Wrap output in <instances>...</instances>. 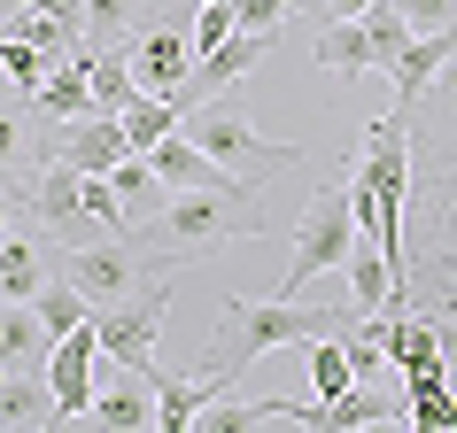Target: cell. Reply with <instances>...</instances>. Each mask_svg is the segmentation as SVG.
I'll use <instances>...</instances> for the list:
<instances>
[{"label": "cell", "mask_w": 457, "mask_h": 433, "mask_svg": "<svg viewBox=\"0 0 457 433\" xmlns=\"http://www.w3.org/2000/svg\"><path fill=\"white\" fill-rule=\"evenodd\" d=\"M395 294L442 333V372L457 387V54L411 109V209Z\"/></svg>", "instance_id": "cell-1"}, {"label": "cell", "mask_w": 457, "mask_h": 433, "mask_svg": "<svg viewBox=\"0 0 457 433\" xmlns=\"http://www.w3.org/2000/svg\"><path fill=\"white\" fill-rule=\"evenodd\" d=\"M341 325H357V302H341V310H311V302H287V294H271V302H248V294H225V310H217V333L202 348V380L225 395V387L241 380L256 356L271 348H311V340L341 333Z\"/></svg>", "instance_id": "cell-2"}, {"label": "cell", "mask_w": 457, "mask_h": 433, "mask_svg": "<svg viewBox=\"0 0 457 433\" xmlns=\"http://www.w3.org/2000/svg\"><path fill=\"white\" fill-rule=\"evenodd\" d=\"M256 193L264 186H248V178L241 186H187V193H170L147 225H132V248L155 271H170V264H202L225 241H256V233H271V216H264Z\"/></svg>", "instance_id": "cell-3"}, {"label": "cell", "mask_w": 457, "mask_h": 433, "mask_svg": "<svg viewBox=\"0 0 457 433\" xmlns=\"http://www.w3.org/2000/svg\"><path fill=\"white\" fill-rule=\"evenodd\" d=\"M349 209H357V233L380 248L387 264H403V209H411V117L372 124L364 155H349Z\"/></svg>", "instance_id": "cell-4"}, {"label": "cell", "mask_w": 457, "mask_h": 433, "mask_svg": "<svg viewBox=\"0 0 457 433\" xmlns=\"http://www.w3.org/2000/svg\"><path fill=\"white\" fill-rule=\"evenodd\" d=\"M31 186V225L62 248H86V241H124L132 233V209L117 201L109 170H71V163H39L24 178Z\"/></svg>", "instance_id": "cell-5"}, {"label": "cell", "mask_w": 457, "mask_h": 433, "mask_svg": "<svg viewBox=\"0 0 457 433\" xmlns=\"http://www.w3.org/2000/svg\"><path fill=\"white\" fill-rule=\"evenodd\" d=\"M349 248H357V209H349V178H326V186L311 193V209H303V233H295V256L287 271H279V294H303L311 279H326V271L349 264Z\"/></svg>", "instance_id": "cell-6"}, {"label": "cell", "mask_w": 457, "mask_h": 433, "mask_svg": "<svg viewBox=\"0 0 457 433\" xmlns=\"http://www.w3.org/2000/svg\"><path fill=\"white\" fill-rule=\"evenodd\" d=\"M163 310H170V279H147L140 294L101 302V310H94L101 356H109V364H132V372H155V333H163Z\"/></svg>", "instance_id": "cell-7"}, {"label": "cell", "mask_w": 457, "mask_h": 433, "mask_svg": "<svg viewBox=\"0 0 457 433\" xmlns=\"http://www.w3.org/2000/svg\"><path fill=\"white\" fill-rule=\"evenodd\" d=\"M179 132H187L202 155H217V163H295V147H271L256 124L241 117V101H233V86L210 101H194L187 117H179Z\"/></svg>", "instance_id": "cell-8"}, {"label": "cell", "mask_w": 457, "mask_h": 433, "mask_svg": "<svg viewBox=\"0 0 457 433\" xmlns=\"http://www.w3.org/2000/svg\"><path fill=\"white\" fill-rule=\"evenodd\" d=\"M62 279H71L86 302H124V294H140L147 279H163V271L147 264L140 248H132V233L124 241H86V248H62Z\"/></svg>", "instance_id": "cell-9"}, {"label": "cell", "mask_w": 457, "mask_h": 433, "mask_svg": "<svg viewBox=\"0 0 457 433\" xmlns=\"http://www.w3.org/2000/svg\"><path fill=\"white\" fill-rule=\"evenodd\" d=\"M94 380H101V340H94V317L62 333L47 348V387H54V426H78L86 403H94Z\"/></svg>", "instance_id": "cell-10"}, {"label": "cell", "mask_w": 457, "mask_h": 433, "mask_svg": "<svg viewBox=\"0 0 457 433\" xmlns=\"http://www.w3.org/2000/svg\"><path fill=\"white\" fill-rule=\"evenodd\" d=\"M78 426L101 433H155V372H132V364H109V380H94V403Z\"/></svg>", "instance_id": "cell-11"}, {"label": "cell", "mask_w": 457, "mask_h": 433, "mask_svg": "<svg viewBox=\"0 0 457 433\" xmlns=\"http://www.w3.org/2000/svg\"><path fill=\"white\" fill-rule=\"evenodd\" d=\"M187 8H170V16H155V24L140 31V39H132V78H140V94H170V86H179V78L194 70V39H187Z\"/></svg>", "instance_id": "cell-12"}, {"label": "cell", "mask_w": 457, "mask_h": 433, "mask_svg": "<svg viewBox=\"0 0 457 433\" xmlns=\"http://www.w3.org/2000/svg\"><path fill=\"white\" fill-rule=\"evenodd\" d=\"M132 155V132H124V117H109V109H94V117L62 124V140L47 147V163H71V170H109Z\"/></svg>", "instance_id": "cell-13"}, {"label": "cell", "mask_w": 457, "mask_h": 433, "mask_svg": "<svg viewBox=\"0 0 457 433\" xmlns=\"http://www.w3.org/2000/svg\"><path fill=\"white\" fill-rule=\"evenodd\" d=\"M450 54H457V24H442V31H411V47L395 54V70H387V78H395V109H403V117L419 109V94H427L434 78L450 70Z\"/></svg>", "instance_id": "cell-14"}, {"label": "cell", "mask_w": 457, "mask_h": 433, "mask_svg": "<svg viewBox=\"0 0 457 433\" xmlns=\"http://www.w3.org/2000/svg\"><path fill=\"white\" fill-rule=\"evenodd\" d=\"M140 155L155 163V178H163L170 193H187V186H241V170H233V163H217V155H202L187 132H170V140L140 147Z\"/></svg>", "instance_id": "cell-15"}, {"label": "cell", "mask_w": 457, "mask_h": 433, "mask_svg": "<svg viewBox=\"0 0 457 433\" xmlns=\"http://www.w3.org/2000/svg\"><path fill=\"white\" fill-rule=\"evenodd\" d=\"M31 109H39V124H78V117H94V78H86V47L62 54L47 70V86L31 94Z\"/></svg>", "instance_id": "cell-16"}, {"label": "cell", "mask_w": 457, "mask_h": 433, "mask_svg": "<svg viewBox=\"0 0 457 433\" xmlns=\"http://www.w3.org/2000/svg\"><path fill=\"white\" fill-rule=\"evenodd\" d=\"M47 241H39V233H16V225H8V233H0V302H31V294L47 287Z\"/></svg>", "instance_id": "cell-17"}, {"label": "cell", "mask_w": 457, "mask_h": 433, "mask_svg": "<svg viewBox=\"0 0 457 433\" xmlns=\"http://www.w3.org/2000/svg\"><path fill=\"white\" fill-rule=\"evenodd\" d=\"M341 279H349V302H357V317L403 310V294H395V264H387V256H380L372 241H364V248H349V264H341Z\"/></svg>", "instance_id": "cell-18"}, {"label": "cell", "mask_w": 457, "mask_h": 433, "mask_svg": "<svg viewBox=\"0 0 457 433\" xmlns=\"http://www.w3.org/2000/svg\"><path fill=\"white\" fill-rule=\"evenodd\" d=\"M47 325L31 302H0V372H47Z\"/></svg>", "instance_id": "cell-19"}, {"label": "cell", "mask_w": 457, "mask_h": 433, "mask_svg": "<svg viewBox=\"0 0 457 433\" xmlns=\"http://www.w3.org/2000/svg\"><path fill=\"white\" fill-rule=\"evenodd\" d=\"M403 410L419 433H457V387L450 372H403Z\"/></svg>", "instance_id": "cell-20"}, {"label": "cell", "mask_w": 457, "mask_h": 433, "mask_svg": "<svg viewBox=\"0 0 457 433\" xmlns=\"http://www.w3.org/2000/svg\"><path fill=\"white\" fill-rule=\"evenodd\" d=\"M86 78H94V109H109V117H124L140 101V78H132L124 47H86Z\"/></svg>", "instance_id": "cell-21"}, {"label": "cell", "mask_w": 457, "mask_h": 433, "mask_svg": "<svg viewBox=\"0 0 457 433\" xmlns=\"http://www.w3.org/2000/svg\"><path fill=\"white\" fill-rule=\"evenodd\" d=\"M0 426H54L47 372H0Z\"/></svg>", "instance_id": "cell-22"}, {"label": "cell", "mask_w": 457, "mask_h": 433, "mask_svg": "<svg viewBox=\"0 0 457 433\" xmlns=\"http://www.w3.org/2000/svg\"><path fill=\"white\" fill-rule=\"evenodd\" d=\"M217 403V387L202 380V372H187V380H155V433H194V418Z\"/></svg>", "instance_id": "cell-23"}, {"label": "cell", "mask_w": 457, "mask_h": 433, "mask_svg": "<svg viewBox=\"0 0 457 433\" xmlns=\"http://www.w3.org/2000/svg\"><path fill=\"white\" fill-rule=\"evenodd\" d=\"M318 70H334V78H364V70H372L364 16H334V24L318 31Z\"/></svg>", "instance_id": "cell-24"}, {"label": "cell", "mask_w": 457, "mask_h": 433, "mask_svg": "<svg viewBox=\"0 0 457 433\" xmlns=\"http://www.w3.org/2000/svg\"><path fill=\"white\" fill-rule=\"evenodd\" d=\"M109 186H117V201L124 209H132V225H140V216H155L170 201V186L163 178H155V163H147L140 147H132V155H124V163H109Z\"/></svg>", "instance_id": "cell-25"}, {"label": "cell", "mask_w": 457, "mask_h": 433, "mask_svg": "<svg viewBox=\"0 0 457 433\" xmlns=\"http://www.w3.org/2000/svg\"><path fill=\"white\" fill-rule=\"evenodd\" d=\"M334 340H341V356H349V372H357V387H372V380H387V372H395L380 317H357V325H341Z\"/></svg>", "instance_id": "cell-26"}, {"label": "cell", "mask_w": 457, "mask_h": 433, "mask_svg": "<svg viewBox=\"0 0 457 433\" xmlns=\"http://www.w3.org/2000/svg\"><path fill=\"white\" fill-rule=\"evenodd\" d=\"M31 310H39V325H47V340H62V333H78L86 317H94V302L62 279V271H47V287L31 294Z\"/></svg>", "instance_id": "cell-27"}, {"label": "cell", "mask_w": 457, "mask_h": 433, "mask_svg": "<svg viewBox=\"0 0 457 433\" xmlns=\"http://www.w3.org/2000/svg\"><path fill=\"white\" fill-rule=\"evenodd\" d=\"M179 117H187V109H179L170 94H140L132 109H124V132H132V147H155V140L179 132Z\"/></svg>", "instance_id": "cell-28"}, {"label": "cell", "mask_w": 457, "mask_h": 433, "mask_svg": "<svg viewBox=\"0 0 457 433\" xmlns=\"http://www.w3.org/2000/svg\"><path fill=\"white\" fill-rule=\"evenodd\" d=\"M47 70H54V62H47V54H39V47H31V39H16V31H0V78H8V86H16V94H39V86H47Z\"/></svg>", "instance_id": "cell-29"}, {"label": "cell", "mask_w": 457, "mask_h": 433, "mask_svg": "<svg viewBox=\"0 0 457 433\" xmlns=\"http://www.w3.org/2000/svg\"><path fill=\"white\" fill-rule=\"evenodd\" d=\"M364 39H372V70H395V54L411 47V24L395 0H380V8H364Z\"/></svg>", "instance_id": "cell-30"}, {"label": "cell", "mask_w": 457, "mask_h": 433, "mask_svg": "<svg viewBox=\"0 0 457 433\" xmlns=\"http://www.w3.org/2000/svg\"><path fill=\"white\" fill-rule=\"evenodd\" d=\"M311 387L326 395V403L357 387V372H349V356H341V340H334V333H326V340H311Z\"/></svg>", "instance_id": "cell-31"}, {"label": "cell", "mask_w": 457, "mask_h": 433, "mask_svg": "<svg viewBox=\"0 0 457 433\" xmlns=\"http://www.w3.org/2000/svg\"><path fill=\"white\" fill-rule=\"evenodd\" d=\"M187 39H194V54H210V47H225L233 39V0H194V24H187Z\"/></svg>", "instance_id": "cell-32"}, {"label": "cell", "mask_w": 457, "mask_h": 433, "mask_svg": "<svg viewBox=\"0 0 457 433\" xmlns=\"http://www.w3.org/2000/svg\"><path fill=\"white\" fill-rule=\"evenodd\" d=\"M295 0H233V31H256V39H271V24H287Z\"/></svg>", "instance_id": "cell-33"}, {"label": "cell", "mask_w": 457, "mask_h": 433, "mask_svg": "<svg viewBox=\"0 0 457 433\" xmlns=\"http://www.w3.org/2000/svg\"><path fill=\"white\" fill-rule=\"evenodd\" d=\"M124 8H132V0H86V47H117Z\"/></svg>", "instance_id": "cell-34"}, {"label": "cell", "mask_w": 457, "mask_h": 433, "mask_svg": "<svg viewBox=\"0 0 457 433\" xmlns=\"http://www.w3.org/2000/svg\"><path fill=\"white\" fill-rule=\"evenodd\" d=\"M24 155H31L24 117H16V109H0V178H16V170H24Z\"/></svg>", "instance_id": "cell-35"}, {"label": "cell", "mask_w": 457, "mask_h": 433, "mask_svg": "<svg viewBox=\"0 0 457 433\" xmlns=\"http://www.w3.org/2000/svg\"><path fill=\"white\" fill-rule=\"evenodd\" d=\"M403 8V24L411 31H442V24H457V0H395Z\"/></svg>", "instance_id": "cell-36"}, {"label": "cell", "mask_w": 457, "mask_h": 433, "mask_svg": "<svg viewBox=\"0 0 457 433\" xmlns=\"http://www.w3.org/2000/svg\"><path fill=\"white\" fill-rule=\"evenodd\" d=\"M364 8H380V0H326V16H364Z\"/></svg>", "instance_id": "cell-37"}, {"label": "cell", "mask_w": 457, "mask_h": 433, "mask_svg": "<svg viewBox=\"0 0 457 433\" xmlns=\"http://www.w3.org/2000/svg\"><path fill=\"white\" fill-rule=\"evenodd\" d=\"M0 8H31V0H0Z\"/></svg>", "instance_id": "cell-38"}]
</instances>
